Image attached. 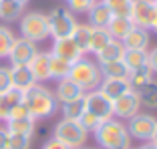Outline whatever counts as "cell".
Masks as SVG:
<instances>
[{
    "mask_svg": "<svg viewBox=\"0 0 157 149\" xmlns=\"http://www.w3.org/2000/svg\"><path fill=\"white\" fill-rule=\"evenodd\" d=\"M22 103L30 111L34 121H42V119H48L56 113V103L59 101H56L51 89H46L42 83H36L30 89L22 91Z\"/></svg>",
    "mask_w": 157,
    "mask_h": 149,
    "instance_id": "1",
    "label": "cell"
},
{
    "mask_svg": "<svg viewBox=\"0 0 157 149\" xmlns=\"http://www.w3.org/2000/svg\"><path fill=\"white\" fill-rule=\"evenodd\" d=\"M95 139L99 143V149H129L131 135L125 123L119 119H107L95 129Z\"/></svg>",
    "mask_w": 157,
    "mask_h": 149,
    "instance_id": "2",
    "label": "cell"
},
{
    "mask_svg": "<svg viewBox=\"0 0 157 149\" xmlns=\"http://www.w3.org/2000/svg\"><path fill=\"white\" fill-rule=\"evenodd\" d=\"M69 79H73L85 93H89V91H97L99 85H101V81H103L101 67H99L97 61H91V59H85L83 56L81 61H77V63L71 65Z\"/></svg>",
    "mask_w": 157,
    "mask_h": 149,
    "instance_id": "3",
    "label": "cell"
},
{
    "mask_svg": "<svg viewBox=\"0 0 157 149\" xmlns=\"http://www.w3.org/2000/svg\"><path fill=\"white\" fill-rule=\"evenodd\" d=\"M20 36L30 40V42H34V44L46 40V38L51 36L46 14L36 12V10L22 14V18H20Z\"/></svg>",
    "mask_w": 157,
    "mask_h": 149,
    "instance_id": "4",
    "label": "cell"
},
{
    "mask_svg": "<svg viewBox=\"0 0 157 149\" xmlns=\"http://www.w3.org/2000/svg\"><path fill=\"white\" fill-rule=\"evenodd\" d=\"M52 137L59 139V141H63L65 145H69L71 149H78V147H85L89 133L78 125V121L60 119V121L55 125V135Z\"/></svg>",
    "mask_w": 157,
    "mask_h": 149,
    "instance_id": "5",
    "label": "cell"
},
{
    "mask_svg": "<svg viewBox=\"0 0 157 149\" xmlns=\"http://www.w3.org/2000/svg\"><path fill=\"white\" fill-rule=\"evenodd\" d=\"M46 20H48V30H51L52 40L71 36L77 26V18L69 8H52L46 14Z\"/></svg>",
    "mask_w": 157,
    "mask_h": 149,
    "instance_id": "6",
    "label": "cell"
},
{
    "mask_svg": "<svg viewBox=\"0 0 157 149\" xmlns=\"http://www.w3.org/2000/svg\"><path fill=\"white\" fill-rule=\"evenodd\" d=\"M127 131H129L131 139H139V141H149L153 135V131L157 127V119L151 115V113H141L133 115L129 121L125 123Z\"/></svg>",
    "mask_w": 157,
    "mask_h": 149,
    "instance_id": "7",
    "label": "cell"
},
{
    "mask_svg": "<svg viewBox=\"0 0 157 149\" xmlns=\"http://www.w3.org/2000/svg\"><path fill=\"white\" fill-rule=\"evenodd\" d=\"M133 26H141L151 30L153 22L157 20V6L153 0H133L131 4V14H129Z\"/></svg>",
    "mask_w": 157,
    "mask_h": 149,
    "instance_id": "8",
    "label": "cell"
},
{
    "mask_svg": "<svg viewBox=\"0 0 157 149\" xmlns=\"http://www.w3.org/2000/svg\"><path fill=\"white\" fill-rule=\"evenodd\" d=\"M83 107H85V111H89L95 117H99L101 121L113 119V101H109V99L103 93H99V91H89V93H85Z\"/></svg>",
    "mask_w": 157,
    "mask_h": 149,
    "instance_id": "9",
    "label": "cell"
},
{
    "mask_svg": "<svg viewBox=\"0 0 157 149\" xmlns=\"http://www.w3.org/2000/svg\"><path fill=\"white\" fill-rule=\"evenodd\" d=\"M139 111H141V103H139V97L135 91H129L127 95L113 101V117L119 121H129Z\"/></svg>",
    "mask_w": 157,
    "mask_h": 149,
    "instance_id": "10",
    "label": "cell"
},
{
    "mask_svg": "<svg viewBox=\"0 0 157 149\" xmlns=\"http://www.w3.org/2000/svg\"><path fill=\"white\" fill-rule=\"evenodd\" d=\"M51 55L56 56V59H63V61H67V63L73 65V63H77V61L83 59L85 52L77 47V42H75L73 38L67 36V38H55L52 48H51Z\"/></svg>",
    "mask_w": 157,
    "mask_h": 149,
    "instance_id": "11",
    "label": "cell"
},
{
    "mask_svg": "<svg viewBox=\"0 0 157 149\" xmlns=\"http://www.w3.org/2000/svg\"><path fill=\"white\" fill-rule=\"evenodd\" d=\"M36 52H38V48L34 42L18 36L12 42V48L8 52V61H10V65H28Z\"/></svg>",
    "mask_w": 157,
    "mask_h": 149,
    "instance_id": "12",
    "label": "cell"
},
{
    "mask_svg": "<svg viewBox=\"0 0 157 149\" xmlns=\"http://www.w3.org/2000/svg\"><path fill=\"white\" fill-rule=\"evenodd\" d=\"M52 93H55L56 101H59L60 105H65V103H75V101H83V97H85V91L78 87L73 79H69V77L56 81V89L52 91Z\"/></svg>",
    "mask_w": 157,
    "mask_h": 149,
    "instance_id": "13",
    "label": "cell"
},
{
    "mask_svg": "<svg viewBox=\"0 0 157 149\" xmlns=\"http://www.w3.org/2000/svg\"><path fill=\"white\" fill-rule=\"evenodd\" d=\"M26 67L30 69V73H33V77H34L36 83L48 81L51 79V52H40L38 51Z\"/></svg>",
    "mask_w": 157,
    "mask_h": 149,
    "instance_id": "14",
    "label": "cell"
},
{
    "mask_svg": "<svg viewBox=\"0 0 157 149\" xmlns=\"http://www.w3.org/2000/svg\"><path fill=\"white\" fill-rule=\"evenodd\" d=\"M125 48H131V51H149V44H151V36H149L147 28L141 26H133L129 32L125 34L123 40Z\"/></svg>",
    "mask_w": 157,
    "mask_h": 149,
    "instance_id": "15",
    "label": "cell"
},
{
    "mask_svg": "<svg viewBox=\"0 0 157 149\" xmlns=\"http://www.w3.org/2000/svg\"><path fill=\"white\" fill-rule=\"evenodd\" d=\"M99 93H103L109 101H117L119 97L127 95L131 91V85L127 79H103L97 89Z\"/></svg>",
    "mask_w": 157,
    "mask_h": 149,
    "instance_id": "16",
    "label": "cell"
},
{
    "mask_svg": "<svg viewBox=\"0 0 157 149\" xmlns=\"http://www.w3.org/2000/svg\"><path fill=\"white\" fill-rule=\"evenodd\" d=\"M10 81H12V87L18 91H26L33 85H36L33 73L26 65H10Z\"/></svg>",
    "mask_w": 157,
    "mask_h": 149,
    "instance_id": "17",
    "label": "cell"
},
{
    "mask_svg": "<svg viewBox=\"0 0 157 149\" xmlns=\"http://www.w3.org/2000/svg\"><path fill=\"white\" fill-rule=\"evenodd\" d=\"M18 103H22V91L18 89H8L6 93H0V123H6L12 111Z\"/></svg>",
    "mask_w": 157,
    "mask_h": 149,
    "instance_id": "18",
    "label": "cell"
},
{
    "mask_svg": "<svg viewBox=\"0 0 157 149\" xmlns=\"http://www.w3.org/2000/svg\"><path fill=\"white\" fill-rule=\"evenodd\" d=\"M87 14H89V24L95 26V28H105L107 24H109V20H111V16H113V12L109 10V6H107L103 0H97Z\"/></svg>",
    "mask_w": 157,
    "mask_h": 149,
    "instance_id": "19",
    "label": "cell"
},
{
    "mask_svg": "<svg viewBox=\"0 0 157 149\" xmlns=\"http://www.w3.org/2000/svg\"><path fill=\"white\" fill-rule=\"evenodd\" d=\"M24 6L18 0H0V20L2 22H16L22 18Z\"/></svg>",
    "mask_w": 157,
    "mask_h": 149,
    "instance_id": "20",
    "label": "cell"
},
{
    "mask_svg": "<svg viewBox=\"0 0 157 149\" xmlns=\"http://www.w3.org/2000/svg\"><path fill=\"white\" fill-rule=\"evenodd\" d=\"M107 32L111 34L113 40H123L125 34L133 28V22H131L129 16H111L109 24H107Z\"/></svg>",
    "mask_w": 157,
    "mask_h": 149,
    "instance_id": "21",
    "label": "cell"
},
{
    "mask_svg": "<svg viewBox=\"0 0 157 149\" xmlns=\"http://www.w3.org/2000/svg\"><path fill=\"white\" fill-rule=\"evenodd\" d=\"M91 34H93V26H91L89 22H77V26H75L73 34H71V38H73V40L77 42V47L81 48V51H83L85 55H89Z\"/></svg>",
    "mask_w": 157,
    "mask_h": 149,
    "instance_id": "22",
    "label": "cell"
},
{
    "mask_svg": "<svg viewBox=\"0 0 157 149\" xmlns=\"http://www.w3.org/2000/svg\"><path fill=\"white\" fill-rule=\"evenodd\" d=\"M6 129L8 133H20V135H34L36 129V121L33 117H20V119H8L6 121Z\"/></svg>",
    "mask_w": 157,
    "mask_h": 149,
    "instance_id": "23",
    "label": "cell"
},
{
    "mask_svg": "<svg viewBox=\"0 0 157 149\" xmlns=\"http://www.w3.org/2000/svg\"><path fill=\"white\" fill-rule=\"evenodd\" d=\"M123 52H125V47L121 40H111L107 42V47L103 48V51H99L97 55V63L99 65H103V63H109V61H119V59H123Z\"/></svg>",
    "mask_w": 157,
    "mask_h": 149,
    "instance_id": "24",
    "label": "cell"
},
{
    "mask_svg": "<svg viewBox=\"0 0 157 149\" xmlns=\"http://www.w3.org/2000/svg\"><path fill=\"white\" fill-rule=\"evenodd\" d=\"M121 61L125 63L127 71H137L141 67H147V51H131V48H125L123 59Z\"/></svg>",
    "mask_w": 157,
    "mask_h": 149,
    "instance_id": "25",
    "label": "cell"
},
{
    "mask_svg": "<svg viewBox=\"0 0 157 149\" xmlns=\"http://www.w3.org/2000/svg\"><path fill=\"white\" fill-rule=\"evenodd\" d=\"M101 67V74L103 79H127V74H129V71H127V67H125V63L121 61H109V63H103Z\"/></svg>",
    "mask_w": 157,
    "mask_h": 149,
    "instance_id": "26",
    "label": "cell"
},
{
    "mask_svg": "<svg viewBox=\"0 0 157 149\" xmlns=\"http://www.w3.org/2000/svg\"><path fill=\"white\" fill-rule=\"evenodd\" d=\"M127 81H129V85H131V91H139V89H143L147 83L153 81V71L149 69V67H141V69H137V71H131V73L127 74Z\"/></svg>",
    "mask_w": 157,
    "mask_h": 149,
    "instance_id": "27",
    "label": "cell"
},
{
    "mask_svg": "<svg viewBox=\"0 0 157 149\" xmlns=\"http://www.w3.org/2000/svg\"><path fill=\"white\" fill-rule=\"evenodd\" d=\"M139 97V103L141 107H147V109H157V81L153 79L151 83H147L143 89L135 91Z\"/></svg>",
    "mask_w": 157,
    "mask_h": 149,
    "instance_id": "28",
    "label": "cell"
},
{
    "mask_svg": "<svg viewBox=\"0 0 157 149\" xmlns=\"http://www.w3.org/2000/svg\"><path fill=\"white\" fill-rule=\"evenodd\" d=\"M111 34L107 32V28H95L93 26V34H91V44H89V52L97 55L99 51L107 47V42H111Z\"/></svg>",
    "mask_w": 157,
    "mask_h": 149,
    "instance_id": "29",
    "label": "cell"
},
{
    "mask_svg": "<svg viewBox=\"0 0 157 149\" xmlns=\"http://www.w3.org/2000/svg\"><path fill=\"white\" fill-rule=\"evenodd\" d=\"M14 32L12 28L0 24V59H8V52L12 48V42H14Z\"/></svg>",
    "mask_w": 157,
    "mask_h": 149,
    "instance_id": "30",
    "label": "cell"
},
{
    "mask_svg": "<svg viewBox=\"0 0 157 149\" xmlns=\"http://www.w3.org/2000/svg\"><path fill=\"white\" fill-rule=\"evenodd\" d=\"M69 73H71V63L51 55V79L60 81V79H65V77H69Z\"/></svg>",
    "mask_w": 157,
    "mask_h": 149,
    "instance_id": "31",
    "label": "cell"
},
{
    "mask_svg": "<svg viewBox=\"0 0 157 149\" xmlns=\"http://www.w3.org/2000/svg\"><path fill=\"white\" fill-rule=\"evenodd\" d=\"M109 10L113 12V16H129L131 14V4L133 0H103Z\"/></svg>",
    "mask_w": 157,
    "mask_h": 149,
    "instance_id": "32",
    "label": "cell"
},
{
    "mask_svg": "<svg viewBox=\"0 0 157 149\" xmlns=\"http://www.w3.org/2000/svg\"><path fill=\"white\" fill-rule=\"evenodd\" d=\"M83 111H85L83 101H75V103H65V105H60L63 119H73V121H77Z\"/></svg>",
    "mask_w": 157,
    "mask_h": 149,
    "instance_id": "33",
    "label": "cell"
},
{
    "mask_svg": "<svg viewBox=\"0 0 157 149\" xmlns=\"http://www.w3.org/2000/svg\"><path fill=\"white\" fill-rule=\"evenodd\" d=\"M77 121H78V125L83 127V129L87 131V133H95V129H97V127L103 123L101 119H99V117H95L93 113H89V111H83V113H81V117H78Z\"/></svg>",
    "mask_w": 157,
    "mask_h": 149,
    "instance_id": "34",
    "label": "cell"
},
{
    "mask_svg": "<svg viewBox=\"0 0 157 149\" xmlns=\"http://www.w3.org/2000/svg\"><path fill=\"white\" fill-rule=\"evenodd\" d=\"M33 137L30 135H20V133H10L8 137V149H30Z\"/></svg>",
    "mask_w": 157,
    "mask_h": 149,
    "instance_id": "35",
    "label": "cell"
},
{
    "mask_svg": "<svg viewBox=\"0 0 157 149\" xmlns=\"http://www.w3.org/2000/svg\"><path fill=\"white\" fill-rule=\"evenodd\" d=\"M97 0H67V4H69V10L73 14H87L89 10L93 8Z\"/></svg>",
    "mask_w": 157,
    "mask_h": 149,
    "instance_id": "36",
    "label": "cell"
},
{
    "mask_svg": "<svg viewBox=\"0 0 157 149\" xmlns=\"http://www.w3.org/2000/svg\"><path fill=\"white\" fill-rule=\"evenodd\" d=\"M8 89H12V81H10V67H0V93H6Z\"/></svg>",
    "mask_w": 157,
    "mask_h": 149,
    "instance_id": "37",
    "label": "cell"
},
{
    "mask_svg": "<svg viewBox=\"0 0 157 149\" xmlns=\"http://www.w3.org/2000/svg\"><path fill=\"white\" fill-rule=\"evenodd\" d=\"M147 67L153 71V74H157V47L147 51Z\"/></svg>",
    "mask_w": 157,
    "mask_h": 149,
    "instance_id": "38",
    "label": "cell"
},
{
    "mask_svg": "<svg viewBox=\"0 0 157 149\" xmlns=\"http://www.w3.org/2000/svg\"><path fill=\"white\" fill-rule=\"evenodd\" d=\"M40 149H71L69 145H65L63 141H59V139H48V141H44V145H42Z\"/></svg>",
    "mask_w": 157,
    "mask_h": 149,
    "instance_id": "39",
    "label": "cell"
},
{
    "mask_svg": "<svg viewBox=\"0 0 157 149\" xmlns=\"http://www.w3.org/2000/svg\"><path fill=\"white\" fill-rule=\"evenodd\" d=\"M8 129L6 127H0V149H8Z\"/></svg>",
    "mask_w": 157,
    "mask_h": 149,
    "instance_id": "40",
    "label": "cell"
},
{
    "mask_svg": "<svg viewBox=\"0 0 157 149\" xmlns=\"http://www.w3.org/2000/svg\"><path fill=\"white\" fill-rule=\"evenodd\" d=\"M139 149H157V145H153L151 141H143V145H141Z\"/></svg>",
    "mask_w": 157,
    "mask_h": 149,
    "instance_id": "41",
    "label": "cell"
},
{
    "mask_svg": "<svg viewBox=\"0 0 157 149\" xmlns=\"http://www.w3.org/2000/svg\"><path fill=\"white\" fill-rule=\"evenodd\" d=\"M149 141H151L153 145H157V127H155V131H153V135H151V139H149Z\"/></svg>",
    "mask_w": 157,
    "mask_h": 149,
    "instance_id": "42",
    "label": "cell"
},
{
    "mask_svg": "<svg viewBox=\"0 0 157 149\" xmlns=\"http://www.w3.org/2000/svg\"><path fill=\"white\" fill-rule=\"evenodd\" d=\"M151 30H153V34H157V20L153 22V26H151Z\"/></svg>",
    "mask_w": 157,
    "mask_h": 149,
    "instance_id": "43",
    "label": "cell"
},
{
    "mask_svg": "<svg viewBox=\"0 0 157 149\" xmlns=\"http://www.w3.org/2000/svg\"><path fill=\"white\" fill-rule=\"evenodd\" d=\"M18 2H22V4H26V2H28V0H18Z\"/></svg>",
    "mask_w": 157,
    "mask_h": 149,
    "instance_id": "44",
    "label": "cell"
},
{
    "mask_svg": "<svg viewBox=\"0 0 157 149\" xmlns=\"http://www.w3.org/2000/svg\"><path fill=\"white\" fill-rule=\"evenodd\" d=\"M78 149H93V147H78Z\"/></svg>",
    "mask_w": 157,
    "mask_h": 149,
    "instance_id": "45",
    "label": "cell"
},
{
    "mask_svg": "<svg viewBox=\"0 0 157 149\" xmlns=\"http://www.w3.org/2000/svg\"><path fill=\"white\" fill-rule=\"evenodd\" d=\"M129 149H139V147H129Z\"/></svg>",
    "mask_w": 157,
    "mask_h": 149,
    "instance_id": "46",
    "label": "cell"
},
{
    "mask_svg": "<svg viewBox=\"0 0 157 149\" xmlns=\"http://www.w3.org/2000/svg\"><path fill=\"white\" fill-rule=\"evenodd\" d=\"M153 2H155V6H157V0H153Z\"/></svg>",
    "mask_w": 157,
    "mask_h": 149,
    "instance_id": "47",
    "label": "cell"
},
{
    "mask_svg": "<svg viewBox=\"0 0 157 149\" xmlns=\"http://www.w3.org/2000/svg\"><path fill=\"white\" fill-rule=\"evenodd\" d=\"M93 149H95V147H93Z\"/></svg>",
    "mask_w": 157,
    "mask_h": 149,
    "instance_id": "48",
    "label": "cell"
}]
</instances>
